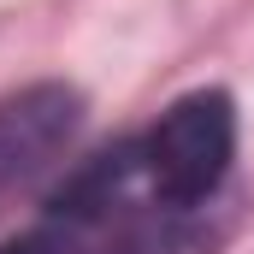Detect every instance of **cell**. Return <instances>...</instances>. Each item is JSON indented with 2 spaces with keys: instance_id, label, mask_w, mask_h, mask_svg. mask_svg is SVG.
Instances as JSON below:
<instances>
[{
  "instance_id": "cell-2",
  "label": "cell",
  "mask_w": 254,
  "mask_h": 254,
  "mask_svg": "<svg viewBox=\"0 0 254 254\" xmlns=\"http://www.w3.org/2000/svg\"><path fill=\"white\" fill-rule=\"evenodd\" d=\"M83 125V95L71 83H30L0 101V213L71 148Z\"/></svg>"
},
{
  "instance_id": "cell-3",
  "label": "cell",
  "mask_w": 254,
  "mask_h": 254,
  "mask_svg": "<svg viewBox=\"0 0 254 254\" xmlns=\"http://www.w3.org/2000/svg\"><path fill=\"white\" fill-rule=\"evenodd\" d=\"M0 254H65L54 237H42V231H30V237H12V243H0Z\"/></svg>"
},
{
  "instance_id": "cell-1",
  "label": "cell",
  "mask_w": 254,
  "mask_h": 254,
  "mask_svg": "<svg viewBox=\"0 0 254 254\" xmlns=\"http://www.w3.org/2000/svg\"><path fill=\"white\" fill-rule=\"evenodd\" d=\"M237 148V107L225 89H195L160 113L142 142V166L166 207H195L225 184Z\"/></svg>"
}]
</instances>
